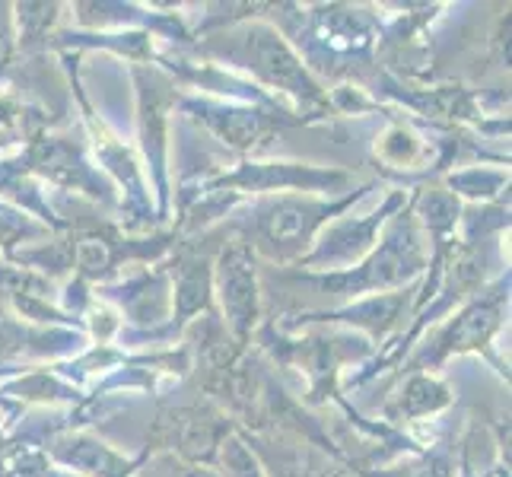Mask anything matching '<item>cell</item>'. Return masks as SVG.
<instances>
[{"label": "cell", "instance_id": "cell-5", "mask_svg": "<svg viewBox=\"0 0 512 477\" xmlns=\"http://www.w3.org/2000/svg\"><path fill=\"white\" fill-rule=\"evenodd\" d=\"M404 401H408L411 414H427V411L439 408V404H446V388L430 382V379H414L408 385V395H404Z\"/></svg>", "mask_w": 512, "mask_h": 477}, {"label": "cell", "instance_id": "cell-3", "mask_svg": "<svg viewBox=\"0 0 512 477\" xmlns=\"http://www.w3.org/2000/svg\"><path fill=\"white\" fill-rule=\"evenodd\" d=\"M497 328V312H493L490 306H474L471 312H465L462 318H458V325L452 328L449 334V347H478L481 341L490 338V331Z\"/></svg>", "mask_w": 512, "mask_h": 477}, {"label": "cell", "instance_id": "cell-4", "mask_svg": "<svg viewBox=\"0 0 512 477\" xmlns=\"http://www.w3.org/2000/svg\"><path fill=\"white\" fill-rule=\"evenodd\" d=\"M264 233L274 242H293L306 233V210L296 204H280L271 210V217H264Z\"/></svg>", "mask_w": 512, "mask_h": 477}, {"label": "cell", "instance_id": "cell-8", "mask_svg": "<svg viewBox=\"0 0 512 477\" xmlns=\"http://www.w3.org/2000/svg\"><path fill=\"white\" fill-rule=\"evenodd\" d=\"M179 477H214L210 471H201V468H188V471H182Z\"/></svg>", "mask_w": 512, "mask_h": 477}, {"label": "cell", "instance_id": "cell-7", "mask_svg": "<svg viewBox=\"0 0 512 477\" xmlns=\"http://www.w3.org/2000/svg\"><path fill=\"white\" fill-rule=\"evenodd\" d=\"M7 51H10V42H7V32L0 29V67H4V61H7Z\"/></svg>", "mask_w": 512, "mask_h": 477}, {"label": "cell", "instance_id": "cell-1", "mask_svg": "<svg viewBox=\"0 0 512 477\" xmlns=\"http://www.w3.org/2000/svg\"><path fill=\"white\" fill-rule=\"evenodd\" d=\"M220 296L233 318V325L245 331L255 318V271L245 249H229L220 264Z\"/></svg>", "mask_w": 512, "mask_h": 477}, {"label": "cell", "instance_id": "cell-2", "mask_svg": "<svg viewBox=\"0 0 512 477\" xmlns=\"http://www.w3.org/2000/svg\"><path fill=\"white\" fill-rule=\"evenodd\" d=\"M255 67L261 70L264 77L277 86H287L293 93H306L312 90L306 74L299 70V64L293 61L290 51L280 45L274 35H258L255 39Z\"/></svg>", "mask_w": 512, "mask_h": 477}, {"label": "cell", "instance_id": "cell-6", "mask_svg": "<svg viewBox=\"0 0 512 477\" xmlns=\"http://www.w3.org/2000/svg\"><path fill=\"white\" fill-rule=\"evenodd\" d=\"M105 261H109V252H105V245L102 242H83L80 245V264L86 271H99L105 268Z\"/></svg>", "mask_w": 512, "mask_h": 477}]
</instances>
